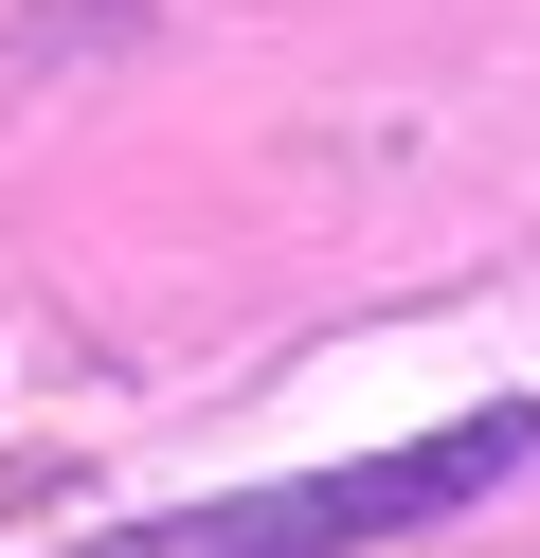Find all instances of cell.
Instances as JSON below:
<instances>
[{"label": "cell", "mask_w": 540, "mask_h": 558, "mask_svg": "<svg viewBox=\"0 0 540 558\" xmlns=\"http://www.w3.org/2000/svg\"><path fill=\"white\" fill-rule=\"evenodd\" d=\"M540 469V397H468L396 450H343V469H271V486H216V505H144L72 558H379V541H451L468 505Z\"/></svg>", "instance_id": "1"}]
</instances>
